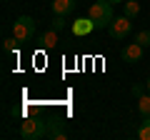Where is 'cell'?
Wrapping results in <instances>:
<instances>
[{"label": "cell", "mask_w": 150, "mask_h": 140, "mask_svg": "<svg viewBox=\"0 0 150 140\" xmlns=\"http://www.w3.org/2000/svg\"><path fill=\"white\" fill-rule=\"evenodd\" d=\"M88 15H90L93 23H95V30H103V28H108L112 20H115V13H112V3L110 0H98V3H93L90 10H88Z\"/></svg>", "instance_id": "1"}, {"label": "cell", "mask_w": 150, "mask_h": 140, "mask_svg": "<svg viewBox=\"0 0 150 140\" xmlns=\"http://www.w3.org/2000/svg\"><path fill=\"white\" fill-rule=\"evenodd\" d=\"M13 38H18V43H30L35 38V20L30 15H20L13 23Z\"/></svg>", "instance_id": "2"}, {"label": "cell", "mask_w": 150, "mask_h": 140, "mask_svg": "<svg viewBox=\"0 0 150 140\" xmlns=\"http://www.w3.org/2000/svg\"><path fill=\"white\" fill-rule=\"evenodd\" d=\"M45 120H40V118H25L20 123V138L23 140H40V138H45Z\"/></svg>", "instance_id": "3"}, {"label": "cell", "mask_w": 150, "mask_h": 140, "mask_svg": "<svg viewBox=\"0 0 150 140\" xmlns=\"http://www.w3.org/2000/svg\"><path fill=\"white\" fill-rule=\"evenodd\" d=\"M130 30H133V23H130L128 15L115 18V20L108 25V33H110V38H112V40H125V38L130 35Z\"/></svg>", "instance_id": "4"}, {"label": "cell", "mask_w": 150, "mask_h": 140, "mask_svg": "<svg viewBox=\"0 0 150 140\" xmlns=\"http://www.w3.org/2000/svg\"><path fill=\"white\" fill-rule=\"evenodd\" d=\"M143 45L140 43H130V45H125L123 48V60L125 63H140V58H143Z\"/></svg>", "instance_id": "5"}, {"label": "cell", "mask_w": 150, "mask_h": 140, "mask_svg": "<svg viewBox=\"0 0 150 140\" xmlns=\"http://www.w3.org/2000/svg\"><path fill=\"white\" fill-rule=\"evenodd\" d=\"M48 128H45V138H50V140H65L68 138V133H65V128L58 123V120H48Z\"/></svg>", "instance_id": "6"}, {"label": "cell", "mask_w": 150, "mask_h": 140, "mask_svg": "<svg viewBox=\"0 0 150 140\" xmlns=\"http://www.w3.org/2000/svg\"><path fill=\"white\" fill-rule=\"evenodd\" d=\"M95 30V23H93V18H78V20L73 23V35H88V33Z\"/></svg>", "instance_id": "7"}, {"label": "cell", "mask_w": 150, "mask_h": 140, "mask_svg": "<svg viewBox=\"0 0 150 140\" xmlns=\"http://www.w3.org/2000/svg\"><path fill=\"white\" fill-rule=\"evenodd\" d=\"M73 10H75V0H53L55 15H70Z\"/></svg>", "instance_id": "8"}, {"label": "cell", "mask_w": 150, "mask_h": 140, "mask_svg": "<svg viewBox=\"0 0 150 140\" xmlns=\"http://www.w3.org/2000/svg\"><path fill=\"white\" fill-rule=\"evenodd\" d=\"M38 43L43 45L45 50L55 48V43H58V30H53V28H50L48 33H43V35H40V38H38Z\"/></svg>", "instance_id": "9"}, {"label": "cell", "mask_w": 150, "mask_h": 140, "mask_svg": "<svg viewBox=\"0 0 150 140\" xmlns=\"http://www.w3.org/2000/svg\"><path fill=\"white\" fill-rule=\"evenodd\" d=\"M123 15H128L130 20H133V18H138L140 15V3H135V0H128V3H123Z\"/></svg>", "instance_id": "10"}, {"label": "cell", "mask_w": 150, "mask_h": 140, "mask_svg": "<svg viewBox=\"0 0 150 140\" xmlns=\"http://www.w3.org/2000/svg\"><path fill=\"white\" fill-rule=\"evenodd\" d=\"M138 113L143 115V118H150V93L138 98Z\"/></svg>", "instance_id": "11"}, {"label": "cell", "mask_w": 150, "mask_h": 140, "mask_svg": "<svg viewBox=\"0 0 150 140\" xmlns=\"http://www.w3.org/2000/svg\"><path fill=\"white\" fill-rule=\"evenodd\" d=\"M138 138L140 140H150V118H143V123H140V128H138Z\"/></svg>", "instance_id": "12"}, {"label": "cell", "mask_w": 150, "mask_h": 140, "mask_svg": "<svg viewBox=\"0 0 150 140\" xmlns=\"http://www.w3.org/2000/svg\"><path fill=\"white\" fill-rule=\"evenodd\" d=\"M135 43H140L143 48H150V30H140L135 35Z\"/></svg>", "instance_id": "13"}, {"label": "cell", "mask_w": 150, "mask_h": 140, "mask_svg": "<svg viewBox=\"0 0 150 140\" xmlns=\"http://www.w3.org/2000/svg\"><path fill=\"white\" fill-rule=\"evenodd\" d=\"M65 28V15H55L53 18V30H63Z\"/></svg>", "instance_id": "14"}, {"label": "cell", "mask_w": 150, "mask_h": 140, "mask_svg": "<svg viewBox=\"0 0 150 140\" xmlns=\"http://www.w3.org/2000/svg\"><path fill=\"white\" fill-rule=\"evenodd\" d=\"M15 40H18V38H8V40H3V48H5V53H13V50H15Z\"/></svg>", "instance_id": "15"}, {"label": "cell", "mask_w": 150, "mask_h": 140, "mask_svg": "<svg viewBox=\"0 0 150 140\" xmlns=\"http://www.w3.org/2000/svg\"><path fill=\"white\" fill-rule=\"evenodd\" d=\"M130 93H133L135 98H140V95H145V88L143 85H133V90H130Z\"/></svg>", "instance_id": "16"}, {"label": "cell", "mask_w": 150, "mask_h": 140, "mask_svg": "<svg viewBox=\"0 0 150 140\" xmlns=\"http://www.w3.org/2000/svg\"><path fill=\"white\" fill-rule=\"evenodd\" d=\"M110 3H125V0H110Z\"/></svg>", "instance_id": "17"}, {"label": "cell", "mask_w": 150, "mask_h": 140, "mask_svg": "<svg viewBox=\"0 0 150 140\" xmlns=\"http://www.w3.org/2000/svg\"><path fill=\"white\" fill-rule=\"evenodd\" d=\"M148 93H150V78H148Z\"/></svg>", "instance_id": "18"}]
</instances>
